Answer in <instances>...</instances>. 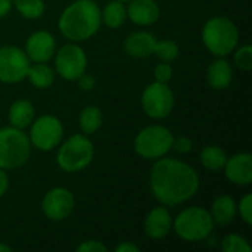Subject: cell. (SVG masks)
<instances>
[{
  "mask_svg": "<svg viewBox=\"0 0 252 252\" xmlns=\"http://www.w3.org/2000/svg\"><path fill=\"white\" fill-rule=\"evenodd\" d=\"M151 190L168 207H177L192 199L199 189V176L189 164L174 158H158L152 165Z\"/></svg>",
  "mask_w": 252,
  "mask_h": 252,
  "instance_id": "obj_1",
  "label": "cell"
},
{
  "mask_svg": "<svg viewBox=\"0 0 252 252\" xmlns=\"http://www.w3.org/2000/svg\"><path fill=\"white\" fill-rule=\"evenodd\" d=\"M100 25V9L94 0H75L63 9L58 21L61 34L72 43L89 40Z\"/></svg>",
  "mask_w": 252,
  "mask_h": 252,
  "instance_id": "obj_2",
  "label": "cell"
},
{
  "mask_svg": "<svg viewBox=\"0 0 252 252\" xmlns=\"http://www.w3.org/2000/svg\"><path fill=\"white\" fill-rule=\"evenodd\" d=\"M202 41L211 55L224 58L238 47L239 30L229 18L214 16L202 28Z\"/></svg>",
  "mask_w": 252,
  "mask_h": 252,
  "instance_id": "obj_3",
  "label": "cell"
},
{
  "mask_svg": "<svg viewBox=\"0 0 252 252\" xmlns=\"http://www.w3.org/2000/svg\"><path fill=\"white\" fill-rule=\"evenodd\" d=\"M28 134L16 127L0 128V168L16 170L27 164L31 157Z\"/></svg>",
  "mask_w": 252,
  "mask_h": 252,
  "instance_id": "obj_4",
  "label": "cell"
},
{
  "mask_svg": "<svg viewBox=\"0 0 252 252\" xmlns=\"http://www.w3.org/2000/svg\"><path fill=\"white\" fill-rule=\"evenodd\" d=\"M214 224L216 223L211 217V213H208L205 208L189 207L179 213L173 223V229L183 241L199 242L205 241L211 235Z\"/></svg>",
  "mask_w": 252,
  "mask_h": 252,
  "instance_id": "obj_5",
  "label": "cell"
},
{
  "mask_svg": "<svg viewBox=\"0 0 252 252\" xmlns=\"http://www.w3.org/2000/svg\"><path fill=\"white\" fill-rule=\"evenodd\" d=\"M94 157L92 140L84 134H74L66 139L56 155V162L65 173H80L90 165Z\"/></svg>",
  "mask_w": 252,
  "mask_h": 252,
  "instance_id": "obj_6",
  "label": "cell"
},
{
  "mask_svg": "<svg viewBox=\"0 0 252 252\" xmlns=\"http://www.w3.org/2000/svg\"><path fill=\"white\" fill-rule=\"evenodd\" d=\"M173 133L161 124H152L139 131L134 139V151L145 159H158L171 151Z\"/></svg>",
  "mask_w": 252,
  "mask_h": 252,
  "instance_id": "obj_7",
  "label": "cell"
},
{
  "mask_svg": "<svg viewBox=\"0 0 252 252\" xmlns=\"http://www.w3.org/2000/svg\"><path fill=\"white\" fill-rule=\"evenodd\" d=\"M28 137L32 148L47 152L61 145L63 139V126L59 118L53 115H41L37 120H32Z\"/></svg>",
  "mask_w": 252,
  "mask_h": 252,
  "instance_id": "obj_8",
  "label": "cell"
},
{
  "mask_svg": "<svg viewBox=\"0 0 252 252\" xmlns=\"http://www.w3.org/2000/svg\"><path fill=\"white\" fill-rule=\"evenodd\" d=\"M142 108L149 118H167L174 108L173 90L165 83L154 81L142 93Z\"/></svg>",
  "mask_w": 252,
  "mask_h": 252,
  "instance_id": "obj_9",
  "label": "cell"
},
{
  "mask_svg": "<svg viewBox=\"0 0 252 252\" xmlns=\"http://www.w3.org/2000/svg\"><path fill=\"white\" fill-rule=\"evenodd\" d=\"M56 72L66 81H75L87 69V55L77 43H68L55 52Z\"/></svg>",
  "mask_w": 252,
  "mask_h": 252,
  "instance_id": "obj_10",
  "label": "cell"
},
{
  "mask_svg": "<svg viewBox=\"0 0 252 252\" xmlns=\"http://www.w3.org/2000/svg\"><path fill=\"white\" fill-rule=\"evenodd\" d=\"M30 62L25 50L16 46L0 47V81L6 84L21 83L27 78Z\"/></svg>",
  "mask_w": 252,
  "mask_h": 252,
  "instance_id": "obj_11",
  "label": "cell"
},
{
  "mask_svg": "<svg viewBox=\"0 0 252 252\" xmlns=\"http://www.w3.org/2000/svg\"><path fill=\"white\" fill-rule=\"evenodd\" d=\"M75 208L74 195L65 188L50 189L41 202L43 214L52 221H62L68 219Z\"/></svg>",
  "mask_w": 252,
  "mask_h": 252,
  "instance_id": "obj_12",
  "label": "cell"
},
{
  "mask_svg": "<svg viewBox=\"0 0 252 252\" xmlns=\"http://www.w3.org/2000/svg\"><path fill=\"white\" fill-rule=\"evenodd\" d=\"M56 52V40L49 31L32 32L25 44V53L32 62H47Z\"/></svg>",
  "mask_w": 252,
  "mask_h": 252,
  "instance_id": "obj_13",
  "label": "cell"
},
{
  "mask_svg": "<svg viewBox=\"0 0 252 252\" xmlns=\"http://www.w3.org/2000/svg\"><path fill=\"white\" fill-rule=\"evenodd\" d=\"M223 170L229 182L241 186L250 185L252 182V155L242 152L227 158Z\"/></svg>",
  "mask_w": 252,
  "mask_h": 252,
  "instance_id": "obj_14",
  "label": "cell"
},
{
  "mask_svg": "<svg viewBox=\"0 0 252 252\" xmlns=\"http://www.w3.org/2000/svg\"><path fill=\"white\" fill-rule=\"evenodd\" d=\"M173 229V219L165 207L154 208L145 219L143 230L151 239H164Z\"/></svg>",
  "mask_w": 252,
  "mask_h": 252,
  "instance_id": "obj_15",
  "label": "cell"
},
{
  "mask_svg": "<svg viewBox=\"0 0 252 252\" xmlns=\"http://www.w3.org/2000/svg\"><path fill=\"white\" fill-rule=\"evenodd\" d=\"M159 6L155 0H130L127 18L136 25L148 27L159 19Z\"/></svg>",
  "mask_w": 252,
  "mask_h": 252,
  "instance_id": "obj_16",
  "label": "cell"
},
{
  "mask_svg": "<svg viewBox=\"0 0 252 252\" xmlns=\"http://www.w3.org/2000/svg\"><path fill=\"white\" fill-rule=\"evenodd\" d=\"M155 43H157V38L154 34L148 31H134L126 38L124 50L131 58L143 59V58L154 55Z\"/></svg>",
  "mask_w": 252,
  "mask_h": 252,
  "instance_id": "obj_17",
  "label": "cell"
},
{
  "mask_svg": "<svg viewBox=\"0 0 252 252\" xmlns=\"http://www.w3.org/2000/svg\"><path fill=\"white\" fill-rule=\"evenodd\" d=\"M207 80L208 84L216 90L227 89L233 80V69L230 63L224 59L214 61L207 69Z\"/></svg>",
  "mask_w": 252,
  "mask_h": 252,
  "instance_id": "obj_18",
  "label": "cell"
},
{
  "mask_svg": "<svg viewBox=\"0 0 252 252\" xmlns=\"http://www.w3.org/2000/svg\"><path fill=\"white\" fill-rule=\"evenodd\" d=\"M35 109L32 103L27 99H16L9 108V123L16 128H27L34 120Z\"/></svg>",
  "mask_w": 252,
  "mask_h": 252,
  "instance_id": "obj_19",
  "label": "cell"
},
{
  "mask_svg": "<svg viewBox=\"0 0 252 252\" xmlns=\"http://www.w3.org/2000/svg\"><path fill=\"white\" fill-rule=\"evenodd\" d=\"M238 214V204L235 199L229 195H220L214 202H213V210H211V217L214 223L226 226L235 220Z\"/></svg>",
  "mask_w": 252,
  "mask_h": 252,
  "instance_id": "obj_20",
  "label": "cell"
},
{
  "mask_svg": "<svg viewBox=\"0 0 252 252\" xmlns=\"http://www.w3.org/2000/svg\"><path fill=\"white\" fill-rule=\"evenodd\" d=\"M27 78L37 89H47L55 81V71L46 62H34L30 63Z\"/></svg>",
  "mask_w": 252,
  "mask_h": 252,
  "instance_id": "obj_21",
  "label": "cell"
},
{
  "mask_svg": "<svg viewBox=\"0 0 252 252\" xmlns=\"http://www.w3.org/2000/svg\"><path fill=\"white\" fill-rule=\"evenodd\" d=\"M102 22L109 28H120L127 19V9L124 7L123 1L112 0L105 4L103 10H100Z\"/></svg>",
  "mask_w": 252,
  "mask_h": 252,
  "instance_id": "obj_22",
  "label": "cell"
},
{
  "mask_svg": "<svg viewBox=\"0 0 252 252\" xmlns=\"http://www.w3.org/2000/svg\"><path fill=\"white\" fill-rule=\"evenodd\" d=\"M78 123L84 134H93L102 127V123H103L102 111L97 106H86L80 112Z\"/></svg>",
  "mask_w": 252,
  "mask_h": 252,
  "instance_id": "obj_23",
  "label": "cell"
},
{
  "mask_svg": "<svg viewBox=\"0 0 252 252\" xmlns=\"http://www.w3.org/2000/svg\"><path fill=\"white\" fill-rule=\"evenodd\" d=\"M201 164L210 170V171H220L223 170L226 161H227V155L226 152L216 146V145H210V146H205L202 151H201Z\"/></svg>",
  "mask_w": 252,
  "mask_h": 252,
  "instance_id": "obj_24",
  "label": "cell"
},
{
  "mask_svg": "<svg viewBox=\"0 0 252 252\" xmlns=\"http://www.w3.org/2000/svg\"><path fill=\"white\" fill-rule=\"evenodd\" d=\"M180 47L174 40H161L155 43L154 47V55L161 61V62H173L179 58Z\"/></svg>",
  "mask_w": 252,
  "mask_h": 252,
  "instance_id": "obj_25",
  "label": "cell"
},
{
  "mask_svg": "<svg viewBox=\"0 0 252 252\" xmlns=\"http://www.w3.org/2000/svg\"><path fill=\"white\" fill-rule=\"evenodd\" d=\"M16 10L27 19H37L44 13L43 0H13Z\"/></svg>",
  "mask_w": 252,
  "mask_h": 252,
  "instance_id": "obj_26",
  "label": "cell"
},
{
  "mask_svg": "<svg viewBox=\"0 0 252 252\" xmlns=\"http://www.w3.org/2000/svg\"><path fill=\"white\" fill-rule=\"evenodd\" d=\"M221 250L224 252H251L252 248L244 236L232 233L221 241Z\"/></svg>",
  "mask_w": 252,
  "mask_h": 252,
  "instance_id": "obj_27",
  "label": "cell"
},
{
  "mask_svg": "<svg viewBox=\"0 0 252 252\" xmlns=\"http://www.w3.org/2000/svg\"><path fill=\"white\" fill-rule=\"evenodd\" d=\"M236 50V49H235ZM235 63L242 71H250L252 68V47L245 44L235 52Z\"/></svg>",
  "mask_w": 252,
  "mask_h": 252,
  "instance_id": "obj_28",
  "label": "cell"
},
{
  "mask_svg": "<svg viewBox=\"0 0 252 252\" xmlns=\"http://www.w3.org/2000/svg\"><path fill=\"white\" fill-rule=\"evenodd\" d=\"M238 213L241 214V219H242L248 226H251L252 224V195L251 193L245 195V196L241 199V202H239V205H238Z\"/></svg>",
  "mask_w": 252,
  "mask_h": 252,
  "instance_id": "obj_29",
  "label": "cell"
},
{
  "mask_svg": "<svg viewBox=\"0 0 252 252\" xmlns=\"http://www.w3.org/2000/svg\"><path fill=\"white\" fill-rule=\"evenodd\" d=\"M154 77H155V81L158 83H168L171 78H173V68L168 62H161L155 66L154 69Z\"/></svg>",
  "mask_w": 252,
  "mask_h": 252,
  "instance_id": "obj_30",
  "label": "cell"
},
{
  "mask_svg": "<svg viewBox=\"0 0 252 252\" xmlns=\"http://www.w3.org/2000/svg\"><path fill=\"white\" fill-rule=\"evenodd\" d=\"M193 148V142L188 136H180V137H173V145L171 149H174L177 154H189Z\"/></svg>",
  "mask_w": 252,
  "mask_h": 252,
  "instance_id": "obj_31",
  "label": "cell"
},
{
  "mask_svg": "<svg viewBox=\"0 0 252 252\" xmlns=\"http://www.w3.org/2000/svg\"><path fill=\"white\" fill-rule=\"evenodd\" d=\"M77 251L78 252H108V248L96 241V239H90V241H84L83 244H80L77 247Z\"/></svg>",
  "mask_w": 252,
  "mask_h": 252,
  "instance_id": "obj_32",
  "label": "cell"
},
{
  "mask_svg": "<svg viewBox=\"0 0 252 252\" xmlns=\"http://www.w3.org/2000/svg\"><path fill=\"white\" fill-rule=\"evenodd\" d=\"M75 81L78 83V87L81 90H84V92H90L96 86V78L93 75H90V74H86V72L83 75H80Z\"/></svg>",
  "mask_w": 252,
  "mask_h": 252,
  "instance_id": "obj_33",
  "label": "cell"
},
{
  "mask_svg": "<svg viewBox=\"0 0 252 252\" xmlns=\"http://www.w3.org/2000/svg\"><path fill=\"white\" fill-rule=\"evenodd\" d=\"M9 188V177L6 174V170L0 168V198L4 196V193L7 192Z\"/></svg>",
  "mask_w": 252,
  "mask_h": 252,
  "instance_id": "obj_34",
  "label": "cell"
},
{
  "mask_svg": "<svg viewBox=\"0 0 252 252\" xmlns=\"http://www.w3.org/2000/svg\"><path fill=\"white\" fill-rule=\"evenodd\" d=\"M115 252H140V248L131 242H123L115 248Z\"/></svg>",
  "mask_w": 252,
  "mask_h": 252,
  "instance_id": "obj_35",
  "label": "cell"
},
{
  "mask_svg": "<svg viewBox=\"0 0 252 252\" xmlns=\"http://www.w3.org/2000/svg\"><path fill=\"white\" fill-rule=\"evenodd\" d=\"M12 4H13L12 0H0V18L6 16L10 12Z\"/></svg>",
  "mask_w": 252,
  "mask_h": 252,
  "instance_id": "obj_36",
  "label": "cell"
},
{
  "mask_svg": "<svg viewBox=\"0 0 252 252\" xmlns=\"http://www.w3.org/2000/svg\"><path fill=\"white\" fill-rule=\"evenodd\" d=\"M0 252H12V248L4 244H0Z\"/></svg>",
  "mask_w": 252,
  "mask_h": 252,
  "instance_id": "obj_37",
  "label": "cell"
},
{
  "mask_svg": "<svg viewBox=\"0 0 252 252\" xmlns=\"http://www.w3.org/2000/svg\"><path fill=\"white\" fill-rule=\"evenodd\" d=\"M118 1H123L124 3V1H130V0H118Z\"/></svg>",
  "mask_w": 252,
  "mask_h": 252,
  "instance_id": "obj_38",
  "label": "cell"
}]
</instances>
